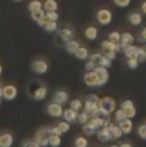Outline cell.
Segmentation results:
<instances>
[{
    "label": "cell",
    "instance_id": "cell-1",
    "mask_svg": "<svg viewBox=\"0 0 146 147\" xmlns=\"http://www.w3.org/2000/svg\"><path fill=\"white\" fill-rule=\"evenodd\" d=\"M49 129L50 128H43V129H40L38 132L36 134V138H34V142L39 146L41 147H46L48 146V142H49V136H50V132H49Z\"/></svg>",
    "mask_w": 146,
    "mask_h": 147
},
{
    "label": "cell",
    "instance_id": "cell-2",
    "mask_svg": "<svg viewBox=\"0 0 146 147\" xmlns=\"http://www.w3.org/2000/svg\"><path fill=\"white\" fill-rule=\"evenodd\" d=\"M98 106L101 110L111 114L112 112H114V109H115V100L112 97H103L99 99Z\"/></svg>",
    "mask_w": 146,
    "mask_h": 147
},
{
    "label": "cell",
    "instance_id": "cell-3",
    "mask_svg": "<svg viewBox=\"0 0 146 147\" xmlns=\"http://www.w3.org/2000/svg\"><path fill=\"white\" fill-rule=\"evenodd\" d=\"M121 110L123 111V113L126 115V119H130L131 120L136 115L135 105H134V103L130 99H127L123 103H121Z\"/></svg>",
    "mask_w": 146,
    "mask_h": 147
},
{
    "label": "cell",
    "instance_id": "cell-4",
    "mask_svg": "<svg viewBox=\"0 0 146 147\" xmlns=\"http://www.w3.org/2000/svg\"><path fill=\"white\" fill-rule=\"evenodd\" d=\"M17 96V88L13 84H7L2 88V97L7 100H13Z\"/></svg>",
    "mask_w": 146,
    "mask_h": 147
},
{
    "label": "cell",
    "instance_id": "cell-5",
    "mask_svg": "<svg viewBox=\"0 0 146 147\" xmlns=\"http://www.w3.org/2000/svg\"><path fill=\"white\" fill-rule=\"evenodd\" d=\"M94 72L98 75V79H99V87L104 86L107 83L110 79V74L107 69L105 67H102V66H96V69L94 70Z\"/></svg>",
    "mask_w": 146,
    "mask_h": 147
},
{
    "label": "cell",
    "instance_id": "cell-6",
    "mask_svg": "<svg viewBox=\"0 0 146 147\" xmlns=\"http://www.w3.org/2000/svg\"><path fill=\"white\" fill-rule=\"evenodd\" d=\"M83 80H84V83L88 86V87H99V79H98V75L95 73L94 71L91 72H87L83 76Z\"/></svg>",
    "mask_w": 146,
    "mask_h": 147
},
{
    "label": "cell",
    "instance_id": "cell-7",
    "mask_svg": "<svg viewBox=\"0 0 146 147\" xmlns=\"http://www.w3.org/2000/svg\"><path fill=\"white\" fill-rule=\"evenodd\" d=\"M97 20L102 25H107L112 21V13L107 9H101L97 11Z\"/></svg>",
    "mask_w": 146,
    "mask_h": 147
},
{
    "label": "cell",
    "instance_id": "cell-8",
    "mask_svg": "<svg viewBox=\"0 0 146 147\" xmlns=\"http://www.w3.org/2000/svg\"><path fill=\"white\" fill-rule=\"evenodd\" d=\"M47 112H48V114H49L50 116H53V117H61V116H63V112H64V111H63L62 105L56 104V103H51V104L48 105Z\"/></svg>",
    "mask_w": 146,
    "mask_h": 147
},
{
    "label": "cell",
    "instance_id": "cell-9",
    "mask_svg": "<svg viewBox=\"0 0 146 147\" xmlns=\"http://www.w3.org/2000/svg\"><path fill=\"white\" fill-rule=\"evenodd\" d=\"M32 70L38 74H45L48 71V64L43 59H36L32 63Z\"/></svg>",
    "mask_w": 146,
    "mask_h": 147
},
{
    "label": "cell",
    "instance_id": "cell-10",
    "mask_svg": "<svg viewBox=\"0 0 146 147\" xmlns=\"http://www.w3.org/2000/svg\"><path fill=\"white\" fill-rule=\"evenodd\" d=\"M14 144V136L9 132L0 135V147H11Z\"/></svg>",
    "mask_w": 146,
    "mask_h": 147
},
{
    "label": "cell",
    "instance_id": "cell-11",
    "mask_svg": "<svg viewBox=\"0 0 146 147\" xmlns=\"http://www.w3.org/2000/svg\"><path fill=\"white\" fill-rule=\"evenodd\" d=\"M53 99H54V103H56V104H59V105L65 104L69 100V94L66 91H64V90H58L54 95Z\"/></svg>",
    "mask_w": 146,
    "mask_h": 147
},
{
    "label": "cell",
    "instance_id": "cell-12",
    "mask_svg": "<svg viewBox=\"0 0 146 147\" xmlns=\"http://www.w3.org/2000/svg\"><path fill=\"white\" fill-rule=\"evenodd\" d=\"M118 127L121 129L122 134L129 135V134L132 131V121H131L130 119H124V120H122L121 122H119V125H118Z\"/></svg>",
    "mask_w": 146,
    "mask_h": 147
},
{
    "label": "cell",
    "instance_id": "cell-13",
    "mask_svg": "<svg viewBox=\"0 0 146 147\" xmlns=\"http://www.w3.org/2000/svg\"><path fill=\"white\" fill-rule=\"evenodd\" d=\"M123 51L128 59H137L138 58V47H135L132 45L127 46L123 48Z\"/></svg>",
    "mask_w": 146,
    "mask_h": 147
},
{
    "label": "cell",
    "instance_id": "cell-14",
    "mask_svg": "<svg viewBox=\"0 0 146 147\" xmlns=\"http://www.w3.org/2000/svg\"><path fill=\"white\" fill-rule=\"evenodd\" d=\"M97 138L99 142L102 143H106L112 139V136H111V131H110L109 128H102L97 131Z\"/></svg>",
    "mask_w": 146,
    "mask_h": 147
},
{
    "label": "cell",
    "instance_id": "cell-15",
    "mask_svg": "<svg viewBox=\"0 0 146 147\" xmlns=\"http://www.w3.org/2000/svg\"><path fill=\"white\" fill-rule=\"evenodd\" d=\"M99 109V106H98V103H91V102H86L84 103V105H83V112L84 113H87L90 117L95 114V112Z\"/></svg>",
    "mask_w": 146,
    "mask_h": 147
},
{
    "label": "cell",
    "instance_id": "cell-16",
    "mask_svg": "<svg viewBox=\"0 0 146 147\" xmlns=\"http://www.w3.org/2000/svg\"><path fill=\"white\" fill-rule=\"evenodd\" d=\"M132 42H134V37H132L131 33L124 32L123 34H121V38H120V46H121V48L130 46Z\"/></svg>",
    "mask_w": 146,
    "mask_h": 147
},
{
    "label": "cell",
    "instance_id": "cell-17",
    "mask_svg": "<svg viewBox=\"0 0 146 147\" xmlns=\"http://www.w3.org/2000/svg\"><path fill=\"white\" fill-rule=\"evenodd\" d=\"M63 117L66 122L72 123V122H75V120L78 119V113L71 109H68L63 112Z\"/></svg>",
    "mask_w": 146,
    "mask_h": 147
},
{
    "label": "cell",
    "instance_id": "cell-18",
    "mask_svg": "<svg viewBox=\"0 0 146 147\" xmlns=\"http://www.w3.org/2000/svg\"><path fill=\"white\" fill-rule=\"evenodd\" d=\"M47 94H48L47 88L43 87V86H41V87L36 88V91L33 92V98L36 100H42V99H45L47 97Z\"/></svg>",
    "mask_w": 146,
    "mask_h": 147
},
{
    "label": "cell",
    "instance_id": "cell-19",
    "mask_svg": "<svg viewBox=\"0 0 146 147\" xmlns=\"http://www.w3.org/2000/svg\"><path fill=\"white\" fill-rule=\"evenodd\" d=\"M106 128H109L110 131H111L112 139H119V138L122 136V131H121V129H120L118 125H114L113 123L110 122V124L106 127Z\"/></svg>",
    "mask_w": 146,
    "mask_h": 147
},
{
    "label": "cell",
    "instance_id": "cell-20",
    "mask_svg": "<svg viewBox=\"0 0 146 147\" xmlns=\"http://www.w3.org/2000/svg\"><path fill=\"white\" fill-rule=\"evenodd\" d=\"M82 130H83V132L87 135V136H93V135H95L98 130L95 128V125L93 124V123H90L89 121L86 123V124H83L82 125Z\"/></svg>",
    "mask_w": 146,
    "mask_h": 147
},
{
    "label": "cell",
    "instance_id": "cell-21",
    "mask_svg": "<svg viewBox=\"0 0 146 147\" xmlns=\"http://www.w3.org/2000/svg\"><path fill=\"white\" fill-rule=\"evenodd\" d=\"M43 8L48 13H51V11H56L57 10L58 5H57L56 0H46L45 3H43Z\"/></svg>",
    "mask_w": 146,
    "mask_h": 147
},
{
    "label": "cell",
    "instance_id": "cell-22",
    "mask_svg": "<svg viewBox=\"0 0 146 147\" xmlns=\"http://www.w3.org/2000/svg\"><path fill=\"white\" fill-rule=\"evenodd\" d=\"M79 48H80V45H79V42L75 41V40H70V41L66 42V50H68V53H70V54H75V51H76Z\"/></svg>",
    "mask_w": 146,
    "mask_h": 147
},
{
    "label": "cell",
    "instance_id": "cell-23",
    "mask_svg": "<svg viewBox=\"0 0 146 147\" xmlns=\"http://www.w3.org/2000/svg\"><path fill=\"white\" fill-rule=\"evenodd\" d=\"M84 34H86L87 39H89V40H95V39L97 38L98 32H97V29H96V28L90 26V28H88V29L84 31Z\"/></svg>",
    "mask_w": 146,
    "mask_h": 147
},
{
    "label": "cell",
    "instance_id": "cell-24",
    "mask_svg": "<svg viewBox=\"0 0 146 147\" xmlns=\"http://www.w3.org/2000/svg\"><path fill=\"white\" fill-rule=\"evenodd\" d=\"M129 22L132 25H139L142 23V15L139 13H134L129 16Z\"/></svg>",
    "mask_w": 146,
    "mask_h": 147
},
{
    "label": "cell",
    "instance_id": "cell-25",
    "mask_svg": "<svg viewBox=\"0 0 146 147\" xmlns=\"http://www.w3.org/2000/svg\"><path fill=\"white\" fill-rule=\"evenodd\" d=\"M62 143V139L59 136H55V135H50L49 136V142L48 145H50L51 147H58Z\"/></svg>",
    "mask_w": 146,
    "mask_h": 147
},
{
    "label": "cell",
    "instance_id": "cell-26",
    "mask_svg": "<svg viewBox=\"0 0 146 147\" xmlns=\"http://www.w3.org/2000/svg\"><path fill=\"white\" fill-rule=\"evenodd\" d=\"M70 109L78 113L79 111H81L83 109V104H82V102L80 99H73L72 102L70 103Z\"/></svg>",
    "mask_w": 146,
    "mask_h": 147
},
{
    "label": "cell",
    "instance_id": "cell-27",
    "mask_svg": "<svg viewBox=\"0 0 146 147\" xmlns=\"http://www.w3.org/2000/svg\"><path fill=\"white\" fill-rule=\"evenodd\" d=\"M29 10L32 13V11H36V10H40V9H42L41 8V1H39V0H32L30 3H29Z\"/></svg>",
    "mask_w": 146,
    "mask_h": 147
},
{
    "label": "cell",
    "instance_id": "cell-28",
    "mask_svg": "<svg viewBox=\"0 0 146 147\" xmlns=\"http://www.w3.org/2000/svg\"><path fill=\"white\" fill-rule=\"evenodd\" d=\"M59 34H61L62 39H64V40H66V41H70V39H72V37H73L72 30H69V29H62V30L59 31Z\"/></svg>",
    "mask_w": 146,
    "mask_h": 147
},
{
    "label": "cell",
    "instance_id": "cell-29",
    "mask_svg": "<svg viewBox=\"0 0 146 147\" xmlns=\"http://www.w3.org/2000/svg\"><path fill=\"white\" fill-rule=\"evenodd\" d=\"M75 57L79 58V59H86L88 57V50L86 48H79L76 51H75Z\"/></svg>",
    "mask_w": 146,
    "mask_h": 147
},
{
    "label": "cell",
    "instance_id": "cell-30",
    "mask_svg": "<svg viewBox=\"0 0 146 147\" xmlns=\"http://www.w3.org/2000/svg\"><path fill=\"white\" fill-rule=\"evenodd\" d=\"M120 38H121V34L119 32H116V31L111 32L109 34V41H111L114 45H118V43H120Z\"/></svg>",
    "mask_w": 146,
    "mask_h": 147
},
{
    "label": "cell",
    "instance_id": "cell-31",
    "mask_svg": "<svg viewBox=\"0 0 146 147\" xmlns=\"http://www.w3.org/2000/svg\"><path fill=\"white\" fill-rule=\"evenodd\" d=\"M114 48H115V45L112 43L109 40H105V41L102 42V49L105 50L106 53L107 51H114Z\"/></svg>",
    "mask_w": 146,
    "mask_h": 147
},
{
    "label": "cell",
    "instance_id": "cell-32",
    "mask_svg": "<svg viewBox=\"0 0 146 147\" xmlns=\"http://www.w3.org/2000/svg\"><path fill=\"white\" fill-rule=\"evenodd\" d=\"M57 128L59 129V131H61L62 134H66V132H69V130H70L71 127H70V123H69V122H66V121H62V122L58 123Z\"/></svg>",
    "mask_w": 146,
    "mask_h": 147
},
{
    "label": "cell",
    "instance_id": "cell-33",
    "mask_svg": "<svg viewBox=\"0 0 146 147\" xmlns=\"http://www.w3.org/2000/svg\"><path fill=\"white\" fill-rule=\"evenodd\" d=\"M89 115L87 114V113H84V112H81L80 114H78V122L80 123V124H86L88 121H89Z\"/></svg>",
    "mask_w": 146,
    "mask_h": 147
},
{
    "label": "cell",
    "instance_id": "cell-34",
    "mask_svg": "<svg viewBox=\"0 0 146 147\" xmlns=\"http://www.w3.org/2000/svg\"><path fill=\"white\" fill-rule=\"evenodd\" d=\"M46 14H45V11L42 10V9H40V10H36V11H32L31 13V17L36 21V22H39L43 16H45Z\"/></svg>",
    "mask_w": 146,
    "mask_h": 147
},
{
    "label": "cell",
    "instance_id": "cell-35",
    "mask_svg": "<svg viewBox=\"0 0 146 147\" xmlns=\"http://www.w3.org/2000/svg\"><path fill=\"white\" fill-rule=\"evenodd\" d=\"M74 144H75V147H88V140L84 137H78Z\"/></svg>",
    "mask_w": 146,
    "mask_h": 147
},
{
    "label": "cell",
    "instance_id": "cell-36",
    "mask_svg": "<svg viewBox=\"0 0 146 147\" xmlns=\"http://www.w3.org/2000/svg\"><path fill=\"white\" fill-rule=\"evenodd\" d=\"M102 55L99 54V53H96V54H93L91 56H90V61L97 66V65H99L101 64V61H102Z\"/></svg>",
    "mask_w": 146,
    "mask_h": 147
},
{
    "label": "cell",
    "instance_id": "cell-37",
    "mask_svg": "<svg viewBox=\"0 0 146 147\" xmlns=\"http://www.w3.org/2000/svg\"><path fill=\"white\" fill-rule=\"evenodd\" d=\"M43 29L47 31V32H55L57 30V23L56 22H50L48 24H46L43 26Z\"/></svg>",
    "mask_w": 146,
    "mask_h": 147
},
{
    "label": "cell",
    "instance_id": "cell-38",
    "mask_svg": "<svg viewBox=\"0 0 146 147\" xmlns=\"http://www.w3.org/2000/svg\"><path fill=\"white\" fill-rule=\"evenodd\" d=\"M114 119H115V121H118V122H121L122 120H124V119H126V115H124L123 111L121 110V109L115 111V113H114Z\"/></svg>",
    "mask_w": 146,
    "mask_h": 147
},
{
    "label": "cell",
    "instance_id": "cell-39",
    "mask_svg": "<svg viewBox=\"0 0 146 147\" xmlns=\"http://www.w3.org/2000/svg\"><path fill=\"white\" fill-rule=\"evenodd\" d=\"M137 134H138V136H139L142 139L146 140V124H142L141 127H138Z\"/></svg>",
    "mask_w": 146,
    "mask_h": 147
},
{
    "label": "cell",
    "instance_id": "cell-40",
    "mask_svg": "<svg viewBox=\"0 0 146 147\" xmlns=\"http://www.w3.org/2000/svg\"><path fill=\"white\" fill-rule=\"evenodd\" d=\"M99 66L105 67V69H109V67H111V66H112V61H110L109 58H106L105 56H103V57H102V61H101Z\"/></svg>",
    "mask_w": 146,
    "mask_h": 147
},
{
    "label": "cell",
    "instance_id": "cell-41",
    "mask_svg": "<svg viewBox=\"0 0 146 147\" xmlns=\"http://www.w3.org/2000/svg\"><path fill=\"white\" fill-rule=\"evenodd\" d=\"M138 64H139L138 59H128V61H127V65H128V67H129L130 70L137 69V67H138Z\"/></svg>",
    "mask_w": 146,
    "mask_h": 147
},
{
    "label": "cell",
    "instance_id": "cell-42",
    "mask_svg": "<svg viewBox=\"0 0 146 147\" xmlns=\"http://www.w3.org/2000/svg\"><path fill=\"white\" fill-rule=\"evenodd\" d=\"M137 59L139 63H143L146 61V53L144 48H138V58Z\"/></svg>",
    "mask_w": 146,
    "mask_h": 147
},
{
    "label": "cell",
    "instance_id": "cell-43",
    "mask_svg": "<svg viewBox=\"0 0 146 147\" xmlns=\"http://www.w3.org/2000/svg\"><path fill=\"white\" fill-rule=\"evenodd\" d=\"M86 102H91V103H98L99 102V97L95 94H90L88 96H86Z\"/></svg>",
    "mask_w": 146,
    "mask_h": 147
},
{
    "label": "cell",
    "instance_id": "cell-44",
    "mask_svg": "<svg viewBox=\"0 0 146 147\" xmlns=\"http://www.w3.org/2000/svg\"><path fill=\"white\" fill-rule=\"evenodd\" d=\"M130 1H131V0H114L115 5H116V6H119V7H122V8H123V7L129 6Z\"/></svg>",
    "mask_w": 146,
    "mask_h": 147
},
{
    "label": "cell",
    "instance_id": "cell-45",
    "mask_svg": "<svg viewBox=\"0 0 146 147\" xmlns=\"http://www.w3.org/2000/svg\"><path fill=\"white\" fill-rule=\"evenodd\" d=\"M48 16V18L51 21V22H56L58 20V14L56 11H51V13H47L46 14Z\"/></svg>",
    "mask_w": 146,
    "mask_h": 147
},
{
    "label": "cell",
    "instance_id": "cell-46",
    "mask_svg": "<svg viewBox=\"0 0 146 147\" xmlns=\"http://www.w3.org/2000/svg\"><path fill=\"white\" fill-rule=\"evenodd\" d=\"M50 22H51V21L48 18V16H47V15H45V16H43L39 22H36V23H38L40 26H42V28H43L46 24H48V23H50Z\"/></svg>",
    "mask_w": 146,
    "mask_h": 147
},
{
    "label": "cell",
    "instance_id": "cell-47",
    "mask_svg": "<svg viewBox=\"0 0 146 147\" xmlns=\"http://www.w3.org/2000/svg\"><path fill=\"white\" fill-rule=\"evenodd\" d=\"M22 147H40L34 140H28L22 144Z\"/></svg>",
    "mask_w": 146,
    "mask_h": 147
},
{
    "label": "cell",
    "instance_id": "cell-48",
    "mask_svg": "<svg viewBox=\"0 0 146 147\" xmlns=\"http://www.w3.org/2000/svg\"><path fill=\"white\" fill-rule=\"evenodd\" d=\"M84 67H86V70H87V71L91 72V71H94V70L96 69V65H95L91 61H89V62H87V63H86V66H84Z\"/></svg>",
    "mask_w": 146,
    "mask_h": 147
},
{
    "label": "cell",
    "instance_id": "cell-49",
    "mask_svg": "<svg viewBox=\"0 0 146 147\" xmlns=\"http://www.w3.org/2000/svg\"><path fill=\"white\" fill-rule=\"evenodd\" d=\"M49 132H50V135H55V136H62V132L59 131V129L57 128V127H54V128H50L49 129Z\"/></svg>",
    "mask_w": 146,
    "mask_h": 147
},
{
    "label": "cell",
    "instance_id": "cell-50",
    "mask_svg": "<svg viewBox=\"0 0 146 147\" xmlns=\"http://www.w3.org/2000/svg\"><path fill=\"white\" fill-rule=\"evenodd\" d=\"M105 57L109 58L110 61H113V59H115L116 54H115V51H107V53H105Z\"/></svg>",
    "mask_w": 146,
    "mask_h": 147
},
{
    "label": "cell",
    "instance_id": "cell-51",
    "mask_svg": "<svg viewBox=\"0 0 146 147\" xmlns=\"http://www.w3.org/2000/svg\"><path fill=\"white\" fill-rule=\"evenodd\" d=\"M142 38H143V41H146V28H144V30L142 32Z\"/></svg>",
    "mask_w": 146,
    "mask_h": 147
},
{
    "label": "cell",
    "instance_id": "cell-52",
    "mask_svg": "<svg viewBox=\"0 0 146 147\" xmlns=\"http://www.w3.org/2000/svg\"><path fill=\"white\" fill-rule=\"evenodd\" d=\"M142 10H143L144 14H146V1H144L143 5H142Z\"/></svg>",
    "mask_w": 146,
    "mask_h": 147
},
{
    "label": "cell",
    "instance_id": "cell-53",
    "mask_svg": "<svg viewBox=\"0 0 146 147\" xmlns=\"http://www.w3.org/2000/svg\"><path fill=\"white\" fill-rule=\"evenodd\" d=\"M119 147H132L130 144H128V143H124V144H121Z\"/></svg>",
    "mask_w": 146,
    "mask_h": 147
},
{
    "label": "cell",
    "instance_id": "cell-54",
    "mask_svg": "<svg viewBox=\"0 0 146 147\" xmlns=\"http://www.w3.org/2000/svg\"><path fill=\"white\" fill-rule=\"evenodd\" d=\"M1 97H2V88L0 87V98H1Z\"/></svg>",
    "mask_w": 146,
    "mask_h": 147
},
{
    "label": "cell",
    "instance_id": "cell-55",
    "mask_svg": "<svg viewBox=\"0 0 146 147\" xmlns=\"http://www.w3.org/2000/svg\"><path fill=\"white\" fill-rule=\"evenodd\" d=\"M1 73H2V66L0 65V75H1Z\"/></svg>",
    "mask_w": 146,
    "mask_h": 147
},
{
    "label": "cell",
    "instance_id": "cell-56",
    "mask_svg": "<svg viewBox=\"0 0 146 147\" xmlns=\"http://www.w3.org/2000/svg\"><path fill=\"white\" fill-rule=\"evenodd\" d=\"M15 2H21V1H23V0H14Z\"/></svg>",
    "mask_w": 146,
    "mask_h": 147
},
{
    "label": "cell",
    "instance_id": "cell-57",
    "mask_svg": "<svg viewBox=\"0 0 146 147\" xmlns=\"http://www.w3.org/2000/svg\"><path fill=\"white\" fill-rule=\"evenodd\" d=\"M111 147H119V146H116V145H112Z\"/></svg>",
    "mask_w": 146,
    "mask_h": 147
},
{
    "label": "cell",
    "instance_id": "cell-58",
    "mask_svg": "<svg viewBox=\"0 0 146 147\" xmlns=\"http://www.w3.org/2000/svg\"><path fill=\"white\" fill-rule=\"evenodd\" d=\"M144 50H145V53H146V46H145V48H144Z\"/></svg>",
    "mask_w": 146,
    "mask_h": 147
},
{
    "label": "cell",
    "instance_id": "cell-59",
    "mask_svg": "<svg viewBox=\"0 0 146 147\" xmlns=\"http://www.w3.org/2000/svg\"><path fill=\"white\" fill-rule=\"evenodd\" d=\"M0 105H1V98H0Z\"/></svg>",
    "mask_w": 146,
    "mask_h": 147
},
{
    "label": "cell",
    "instance_id": "cell-60",
    "mask_svg": "<svg viewBox=\"0 0 146 147\" xmlns=\"http://www.w3.org/2000/svg\"><path fill=\"white\" fill-rule=\"evenodd\" d=\"M0 87H1V81H0Z\"/></svg>",
    "mask_w": 146,
    "mask_h": 147
}]
</instances>
